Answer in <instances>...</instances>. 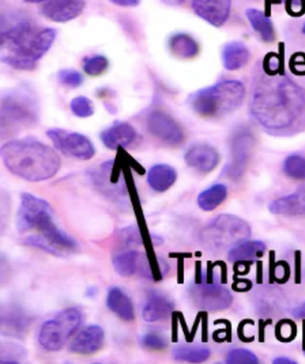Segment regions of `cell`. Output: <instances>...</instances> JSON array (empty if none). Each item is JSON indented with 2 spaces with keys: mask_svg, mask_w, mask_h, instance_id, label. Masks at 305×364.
<instances>
[{
  "mask_svg": "<svg viewBox=\"0 0 305 364\" xmlns=\"http://www.w3.org/2000/svg\"><path fill=\"white\" fill-rule=\"evenodd\" d=\"M279 59L266 57L255 72L249 110L262 131L290 136L305 131V90L279 70Z\"/></svg>",
  "mask_w": 305,
  "mask_h": 364,
  "instance_id": "cell-1",
  "label": "cell"
},
{
  "mask_svg": "<svg viewBox=\"0 0 305 364\" xmlns=\"http://www.w3.org/2000/svg\"><path fill=\"white\" fill-rule=\"evenodd\" d=\"M17 230L28 246L58 257H66L77 250L76 241L55 223L51 205L33 194L23 193L21 198Z\"/></svg>",
  "mask_w": 305,
  "mask_h": 364,
  "instance_id": "cell-2",
  "label": "cell"
},
{
  "mask_svg": "<svg viewBox=\"0 0 305 364\" xmlns=\"http://www.w3.org/2000/svg\"><path fill=\"white\" fill-rule=\"evenodd\" d=\"M55 38L52 28H38L26 21L9 24L0 35V62L19 71H33Z\"/></svg>",
  "mask_w": 305,
  "mask_h": 364,
  "instance_id": "cell-3",
  "label": "cell"
},
{
  "mask_svg": "<svg viewBox=\"0 0 305 364\" xmlns=\"http://www.w3.org/2000/svg\"><path fill=\"white\" fill-rule=\"evenodd\" d=\"M0 157L6 169L23 180H49L58 173L61 159L50 146L36 139H12L0 148Z\"/></svg>",
  "mask_w": 305,
  "mask_h": 364,
  "instance_id": "cell-4",
  "label": "cell"
},
{
  "mask_svg": "<svg viewBox=\"0 0 305 364\" xmlns=\"http://www.w3.org/2000/svg\"><path fill=\"white\" fill-rule=\"evenodd\" d=\"M245 90L238 80H228L205 87L189 97L193 111L205 118H220L236 111L243 102Z\"/></svg>",
  "mask_w": 305,
  "mask_h": 364,
  "instance_id": "cell-5",
  "label": "cell"
},
{
  "mask_svg": "<svg viewBox=\"0 0 305 364\" xmlns=\"http://www.w3.org/2000/svg\"><path fill=\"white\" fill-rule=\"evenodd\" d=\"M38 107L36 100L26 90L14 91L0 100V136L16 134L36 124Z\"/></svg>",
  "mask_w": 305,
  "mask_h": 364,
  "instance_id": "cell-6",
  "label": "cell"
},
{
  "mask_svg": "<svg viewBox=\"0 0 305 364\" xmlns=\"http://www.w3.org/2000/svg\"><path fill=\"white\" fill-rule=\"evenodd\" d=\"M250 235V226L244 220L232 215H220L203 228L200 240L206 250L220 252L230 250Z\"/></svg>",
  "mask_w": 305,
  "mask_h": 364,
  "instance_id": "cell-7",
  "label": "cell"
},
{
  "mask_svg": "<svg viewBox=\"0 0 305 364\" xmlns=\"http://www.w3.org/2000/svg\"><path fill=\"white\" fill-rule=\"evenodd\" d=\"M82 315L79 309L68 308L45 321L38 332V343L48 352H57L63 348L82 324Z\"/></svg>",
  "mask_w": 305,
  "mask_h": 364,
  "instance_id": "cell-8",
  "label": "cell"
},
{
  "mask_svg": "<svg viewBox=\"0 0 305 364\" xmlns=\"http://www.w3.org/2000/svg\"><path fill=\"white\" fill-rule=\"evenodd\" d=\"M47 135L55 148L66 156L87 161L92 159L96 153L92 142L80 133L51 129H48Z\"/></svg>",
  "mask_w": 305,
  "mask_h": 364,
  "instance_id": "cell-9",
  "label": "cell"
},
{
  "mask_svg": "<svg viewBox=\"0 0 305 364\" xmlns=\"http://www.w3.org/2000/svg\"><path fill=\"white\" fill-rule=\"evenodd\" d=\"M255 139L247 128L240 127L234 132L230 139V160L226 166L228 176L233 180L244 173L254 149Z\"/></svg>",
  "mask_w": 305,
  "mask_h": 364,
  "instance_id": "cell-10",
  "label": "cell"
},
{
  "mask_svg": "<svg viewBox=\"0 0 305 364\" xmlns=\"http://www.w3.org/2000/svg\"><path fill=\"white\" fill-rule=\"evenodd\" d=\"M193 302L200 309L210 311L227 309L232 302L229 290L212 281L199 282L189 289Z\"/></svg>",
  "mask_w": 305,
  "mask_h": 364,
  "instance_id": "cell-11",
  "label": "cell"
},
{
  "mask_svg": "<svg viewBox=\"0 0 305 364\" xmlns=\"http://www.w3.org/2000/svg\"><path fill=\"white\" fill-rule=\"evenodd\" d=\"M33 318L15 304H0V336L21 338L29 331Z\"/></svg>",
  "mask_w": 305,
  "mask_h": 364,
  "instance_id": "cell-12",
  "label": "cell"
},
{
  "mask_svg": "<svg viewBox=\"0 0 305 364\" xmlns=\"http://www.w3.org/2000/svg\"><path fill=\"white\" fill-rule=\"evenodd\" d=\"M146 126L151 134L168 145L177 146L183 142L184 133L181 125L164 112L154 111L149 114Z\"/></svg>",
  "mask_w": 305,
  "mask_h": 364,
  "instance_id": "cell-13",
  "label": "cell"
},
{
  "mask_svg": "<svg viewBox=\"0 0 305 364\" xmlns=\"http://www.w3.org/2000/svg\"><path fill=\"white\" fill-rule=\"evenodd\" d=\"M196 16L215 27H222L229 19L231 0H193Z\"/></svg>",
  "mask_w": 305,
  "mask_h": 364,
  "instance_id": "cell-14",
  "label": "cell"
},
{
  "mask_svg": "<svg viewBox=\"0 0 305 364\" xmlns=\"http://www.w3.org/2000/svg\"><path fill=\"white\" fill-rule=\"evenodd\" d=\"M84 0H50L42 6V14L55 23H68L82 15L85 9Z\"/></svg>",
  "mask_w": 305,
  "mask_h": 364,
  "instance_id": "cell-15",
  "label": "cell"
},
{
  "mask_svg": "<svg viewBox=\"0 0 305 364\" xmlns=\"http://www.w3.org/2000/svg\"><path fill=\"white\" fill-rule=\"evenodd\" d=\"M184 159L186 164L193 169L200 173H210L218 166L220 156L213 146L198 143L187 150Z\"/></svg>",
  "mask_w": 305,
  "mask_h": 364,
  "instance_id": "cell-16",
  "label": "cell"
},
{
  "mask_svg": "<svg viewBox=\"0 0 305 364\" xmlns=\"http://www.w3.org/2000/svg\"><path fill=\"white\" fill-rule=\"evenodd\" d=\"M104 338L103 328L98 325H90L76 336L70 345V350L78 355H91L101 348Z\"/></svg>",
  "mask_w": 305,
  "mask_h": 364,
  "instance_id": "cell-17",
  "label": "cell"
},
{
  "mask_svg": "<svg viewBox=\"0 0 305 364\" xmlns=\"http://www.w3.org/2000/svg\"><path fill=\"white\" fill-rule=\"evenodd\" d=\"M136 136L135 129L124 122H115L110 128L102 132L100 135L104 145L113 150L127 148L134 142Z\"/></svg>",
  "mask_w": 305,
  "mask_h": 364,
  "instance_id": "cell-18",
  "label": "cell"
},
{
  "mask_svg": "<svg viewBox=\"0 0 305 364\" xmlns=\"http://www.w3.org/2000/svg\"><path fill=\"white\" fill-rule=\"evenodd\" d=\"M269 211L274 215L305 217V185L293 194L276 199L269 205Z\"/></svg>",
  "mask_w": 305,
  "mask_h": 364,
  "instance_id": "cell-19",
  "label": "cell"
},
{
  "mask_svg": "<svg viewBox=\"0 0 305 364\" xmlns=\"http://www.w3.org/2000/svg\"><path fill=\"white\" fill-rule=\"evenodd\" d=\"M173 310V304L166 296L151 291L143 307L142 316L147 323H156L169 316Z\"/></svg>",
  "mask_w": 305,
  "mask_h": 364,
  "instance_id": "cell-20",
  "label": "cell"
},
{
  "mask_svg": "<svg viewBox=\"0 0 305 364\" xmlns=\"http://www.w3.org/2000/svg\"><path fill=\"white\" fill-rule=\"evenodd\" d=\"M145 254L135 250H126L117 254L113 259L115 272L122 277H132L140 274Z\"/></svg>",
  "mask_w": 305,
  "mask_h": 364,
  "instance_id": "cell-21",
  "label": "cell"
},
{
  "mask_svg": "<svg viewBox=\"0 0 305 364\" xmlns=\"http://www.w3.org/2000/svg\"><path fill=\"white\" fill-rule=\"evenodd\" d=\"M176 180V171L168 164H156L151 167L147 174V182L150 188L160 193L169 190Z\"/></svg>",
  "mask_w": 305,
  "mask_h": 364,
  "instance_id": "cell-22",
  "label": "cell"
},
{
  "mask_svg": "<svg viewBox=\"0 0 305 364\" xmlns=\"http://www.w3.org/2000/svg\"><path fill=\"white\" fill-rule=\"evenodd\" d=\"M250 58L248 48L242 42L232 41L224 46L223 61L228 71H237L244 68Z\"/></svg>",
  "mask_w": 305,
  "mask_h": 364,
  "instance_id": "cell-23",
  "label": "cell"
},
{
  "mask_svg": "<svg viewBox=\"0 0 305 364\" xmlns=\"http://www.w3.org/2000/svg\"><path fill=\"white\" fill-rule=\"evenodd\" d=\"M265 250L261 241H242L230 248L228 259L231 262H252L262 257Z\"/></svg>",
  "mask_w": 305,
  "mask_h": 364,
  "instance_id": "cell-24",
  "label": "cell"
},
{
  "mask_svg": "<svg viewBox=\"0 0 305 364\" xmlns=\"http://www.w3.org/2000/svg\"><path fill=\"white\" fill-rule=\"evenodd\" d=\"M107 306L122 320L132 321L134 320V308L132 300L121 289L113 288L107 294Z\"/></svg>",
  "mask_w": 305,
  "mask_h": 364,
  "instance_id": "cell-25",
  "label": "cell"
},
{
  "mask_svg": "<svg viewBox=\"0 0 305 364\" xmlns=\"http://www.w3.org/2000/svg\"><path fill=\"white\" fill-rule=\"evenodd\" d=\"M171 54L181 59H191L198 55L199 47L194 38L186 33L173 35L168 41Z\"/></svg>",
  "mask_w": 305,
  "mask_h": 364,
  "instance_id": "cell-26",
  "label": "cell"
},
{
  "mask_svg": "<svg viewBox=\"0 0 305 364\" xmlns=\"http://www.w3.org/2000/svg\"><path fill=\"white\" fill-rule=\"evenodd\" d=\"M249 23L265 42H272L275 40V31L271 19L260 10L249 9L245 12Z\"/></svg>",
  "mask_w": 305,
  "mask_h": 364,
  "instance_id": "cell-27",
  "label": "cell"
},
{
  "mask_svg": "<svg viewBox=\"0 0 305 364\" xmlns=\"http://www.w3.org/2000/svg\"><path fill=\"white\" fill-rule=\"evenodd\" d=\"M171 355L181 362L200 363L209 358L211 351L203 346L181 345L175 346Z\"/></svg>",
  "mask_w": 305,
  "mask_h": 364,
  "instance_id": "cell-28",
  "label": "cell"
},
{
  "mask_svg": "<svg viewBox=\"0 0 305 364\" xmlns=\"http://www.w3.org/2000/svg\"><path fill=\"white\" fill-rule=\"evenodd\" d=\"M225 185L215 184L201 192L198 198L199 208L203 211L210 212L223 204L227 198Z\"/></svg>",
  "mask_w": 305,
  "mask_h": 364,
  "instance_id": "cell-29",
  "label": "cell"
},
{
  "mask_svg": "<svg viewBox=\"0 0 305 364\" xmlns=\"http://www.w3.org/2000/svg\"><path fill=\"white\" fill-rule=\"evenodd\" d=\"M26 355L23 346L13 342L0 341V363H19Z\"/></svg>",
  "mask_w": 305,
  "mask_h": 364,
  "instance_id": "cell-30",
  "label": "cell"
},
{
  "mask_svg": "<svg viewBox=\"0 0 305 364\" xmlns=\"http://www.w3.org/2000/svg\"><path fill=\"white\" fill-rule=\"evenodd\" d=\"M284 171L289 177L305 180V157L290 156L284 163Z\"/></svg>",
  "mask_w": 305,
  "mask_h": 364,
  "instance_id": "cell-31",
  "label": "cell"
},
{
  "mask_svg": "<svg viewBox=\"0 0 305 364\" xmlns=\"http://www.w3.org/2000/svg\"><path fill=\"white\" fill-rule=\"evenodd\" d=\"M73 114L77 117L87 118L95 113L92 101L84 96L75 97L70 104Z\"/></svg>",
  "mask_w": 305,
  "mask_h": 364,
  "instance_id": "cell-32",
  "label": "cell"
},
{
  "mask_svg": "<svg viewBox=\"0 0 305 364\" xmlns=\"http://www.w3.org/2000/svg\"><path fill=\"white\" fill-rule=\"evenodd\" d=\"M109 61L104 55H94L84 63V72L90 76H100L107 71Z\"/></svg>",
  "mask_w": 305,
  "mask_h": 364,
  "instance_id": "cell-33",
  "label": "cell"
},
{
  "mask_svg": "<svg viewBox=\"0 0 305 364\" xmlns=\"http://www.w3.org/2000/svg\"><path fill=\"white\" fill-rule=\"evenodd\" d=\"M226 363L229 364L258 363L257 355L245 349H234L228 353Z\"/></svg>",
  "mask_w": 305,
  "mask_h": 364,
  "instance_id": "cell-34",
  "label": "cell"
},
{
  "mask_svg": "<svg viewBox=\"0 0 305 364\" xmlns=\"http://www.w3.org/2000/svg\"><path fill=\"white\" fill-rule=\"evenodd\" d=\"M58 80L63 85L69 87H78L84 82L82 73L73 69L61 70L58 73Z\"/></svg>",
  "mask_w": 305,
  "mask_h": 364,
  "instance_id": "cell-35",
  "label": "cell"
},
{
  "mask_svg": "<svg viewBox=\"0 0 305 364\" xmlns=\"http://www.w3.org/2000/svg\"><path fill=\"white\" fill-rule=\"evenodd\" d=\"M120 243L124 247L139 246L143 243L142 236L136 228H126L120 232Z\"/></svg>",
  "mask_w": 305,
  "mask_h": 364,
  "instance_id": "cell-36",
  "label": "cell"
},
{
  "mask_svg": "<svg viewBox=\"0 0 305 364\" xmlns=\"http://www.w3.org/2000/svg\"><path fill=\"white\" fill-rule=\"evenodd\" d=\"M142 345L145 346L146 349L154 350V351H161L166 348L168 345L166 338L157 333H147L143 336Z\"/></svg>",
  "mask_w": 305,
  "mask_h": 364,
  "instance_id": "cell-37",
  "label": "cell"
},
{
  "mask_svg": "<svg viewBox=\"0 0 305 364\" xmlns=\"http://www.w3.org/2000/svg\"><path fill=\"white\" fill-rule=\"evenodd\" d=\"M9 216V200L0 195V234L5 230Z\"/></svg>",
  "mask_w": 305,
  "mask_h": 364,
  "instance_id": "cell-38",
  "label": "cell"
},
{
  "mask_svg": "<svg viewBox=\"0 0 305 364\" xmlns=\"http://www.w3.org/2000/svg\"><path fill=\"white\" fill-rule=\"evenodd\" d=\"M11 275V267H10L8 259L0 255V286L8 282Z\"/></svg>",
  "mask_w": 305,
  "mask_h": 364,
  "instance_id": "cell-39",
  "label": "cell"
},
{
  "mask_svg": "<svg viewBox=\"0 0 305 364\" xmlns=\"http://www.w3.org/2000/svg\"><path fill=\"white\" fill-rule=\"evenodd\" d=\"M287 8L293 16H301L305 11V0H286Z\"/></svg>",
  "mask_w": 305,
  "mask_h": 364,
  "instance_id": "cell-40",
  "label": "cell"
},
{
  "mask_svg": "<svg viewBox=\"0 0 305 364\" xmlns=\"http://www.w3.org/2000/svg\"><path fill=\"white\" fill-rule=\"evenodd\" d=\"M113 4L122 6V8H134L139 6L140 0H110Z\"/></svg>",
  "mask_w": 305,
  "mask_h": 364,
  "instance_id": "cell-41",
  "label": "cell"
},
{
  "mask_svg": "<svg viewBox=\"0 0 305 364\" xmlns=\"http://www.w3.org/2000/svg\"><path fill=\"white\" fill-rule=\"evenodd\" d=\"M294 316L296 318H305V302L294 311Z\"/></svg>",
  "mask_w": 305,
  "mask_h": 364,
  "instance_id": "cell-42",
  "label": "cell"
},
{
  "mask_svg": "<svg viewBox=\"0 0 305 364\" xmlns=\"http://www.w3.org/2000/svg\"><path fill=\"white\" fill-rule=\"evenodd\" d=\"M186 0H161V2H163L164 4L170 6H178L183 4Z\"/></svg>",
  "mask_w": 305,
  "mask_h": 364,
  "instance_id": "cell-43",
  "label": "cell"
},
{
  "mask_svg": "<svg viewBox=\"0 0 305 364\" xmlns=\"http://www.w3.org/2000/svg\"><path fill=\"white\" fill-rule=\"evenodd\" d=\"M273 363L275 364H294L296 362H294V360H290L289 358H284V357H279V358H277L274 360V362Z\"/></svg>",
  "mask_w": 305,
  "mask_h": 364,
  "instance_id": "cell-44",
  "label": "cell"
},
{
  "mask_svg": "<svg viewBox=\"0 0 305 364\" xmlns=\"http://www.w3.org/2000/svg\"><path fill=\"white\" fill-rule=\"evenodd\" d=\"M23 1L31 4H38V3L50 1V0H23Z\"/></svg>",
  "mask_w": 305,
  "mask_h": 364,
  "instance_id": "cell-45",
  "label": "cell"
},
{
  "mask_svg": "<svg viewBox=\"0 0 305 364\" xmlns=\"http://www.w3.org/2000/svg\"><path fill=\"white\" fill-rule=\"evenodd\" d=\"M273 1H275V2H284V1H286V0H273Z\"/></svg>",
  "mask_w": 305,
  "mask_h": 364,
  "instance_id": "cell-46",
  "label": "cell"
},
{
  "mask_svg": "<svg viewBox=\"0 0 305 364\" xmlns=\"http://www.w3.org/2000/svg\"><path fill=\"white\" fill-rule=\"evenodd\" d=\"M303 33L305 34V24H304V26L303 27Z\"/></svg>",
  "mask_w": 305,
  "mask_h": 364,
  "instance_id": "cell-47",
  "label": "cell"
},
{
  "mask_svg": "<svg viewBox=\"0 0 305 364\" xmlns=\"http://www.w3.org/2000/svg\"><path fill=\"white\" fill-rule=\"evenodd\" d=\"M304 352H305V344H304Z\"/></svg>",
  "mask_w": 305,
  "mask_h": 364,
  "instance_id": "cell-48",
  "label": "cell"
}]
</instances>
